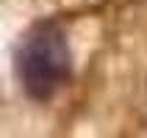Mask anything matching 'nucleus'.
Segmentation results:
<instances>
[{
  "instance_id": "1",
  "label": "nucleus",
  "mask_w": 147,
  "mask_h": 138,
  "mask_svg": "<svg viewBox=\"0 0 147 138\" xmlns=\"http://www.w3.org/2000/svg\"><path fill=\"white\" fill-rule=\"evenodd\" d=\"M14 69L22 91L31 99L45 102L56 97L72 75V55L61 28L36 25L17 50Z\"/></svg>"
}]
</instances>
